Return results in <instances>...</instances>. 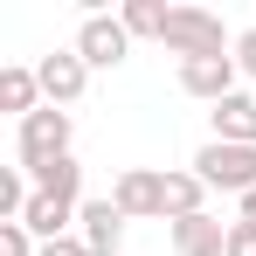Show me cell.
Instances as JSON below:
<instances>
[{"mask_svg": "<svg viewBox=\"0 0 256 256\" xmlns=\"http://www.w3.org/2000/svg\"><path fill=\"white\" fill-rule=\"evenodd\" d=\"M70 138H76L70 111L42 104L35 118H21V132H14V166H48V160H70Z\"/></svg>", "mask_w": 256, "mask_h": 256, "instance_id": "obj_1", "label": "cell"}, {"mask_svg": "<svg viewBox=\"0 0 256 256\" xmlns=\"http://www.w3.org/2000/svg\"><path fill=\"white\" fill-rule=\"evenodd\" d=\"M160 42H166L180 62H201V56H236V42L222 35V21H214L208 7H173Z\"/></svg>", "mask_w": 256, "mask_h": 256, "instance_id": "obj_2", "label": "cell"}, {"mask_svg": "<svg viewBox=\"0 0 256 256\" xmlns=\"http://www.w3.org/2000/svg\"><path fill=\"white\" fill-rule=\"evenodd\" d=\"M194 173L208 180L214 194H236V201H242L256 187V146H222V138H208V146L194 152Z\"/></svg>", "mask_w": 256, "mask_h": 256, "instance_id": "obj_3", "label": "cell"}, {"mask_svg": "<svg viewBox=\"0 0 256 256\" xmlns=\"http://www.w3.org/2000/svg\"><path fill=\"white\" fill-rule=\"evenodd\" d=\"M76 56H84L90 70H118L132 56V28L118 14H84V28H76Z\"/></svg>", "mask_w": 256, "mask_h": 256, "instance_id": "obj_4", "label": "cell"}, {"mask_svg": "<svg viewBox=\"0 0 256 256\" xmlns=\"http://www.w3.org/2000/svg\"><path fill=\"white\" fill-rule=\"evenodd\" d=\"M111 201H118L125 222H146V214H160V222H166V173L125 166V173H118V187H111Z\"/></svg>", "mask_w": 256, "mask_h": 256, "instance_id": "obj_5", "label": "cell"}, {"mask_svg": "<svg viewBox=\"0 0 256 256\" xmlns=\"http://www.w3.org/2000/svg\"><path fill=\"white\" fill-rule=\"evenodd\" d=\"M35 76H42V97H48V104H56V111H70V104L84 97V84H90V62L76 56V48H56V56L35 62Z\"/></svg>", "mask_w": 256, "mask_h": 256, "instance_id": "obj_6", "label": "cell"}, {"mask_svg": "<svg viewBox=\"0 0 256 256\" xmlns=\"http://www.w3.org/2000/svg\"><path fill=\"white\" fill-rule=\"evenodd\" d=\"M180 90H187V97H208V104L236 97V56H201V62H180Z\"/></svg>", "mask_w": 256, "mask_h": 256, "instance_id": "obj_7", "label": "cell"}, {"mask_svg": "<svg viewBox=\"0 0 256 256\" xmlns=\"http://www.w3.org/2000/svg\"><path fill=\"white\" fill-rule=\"evenodd\" d=\"M76 222H84V250L90 256H118V250H125V214H118L111 194H104V201H84Z\"/></svg>", "mask_w": 256, "mask_h": 256, "instance_id": "obj_8", "label": "cell"}, {"mask_svg": "<svg viewBox=\"0 0 256 256\" xmlns=\"http://www.w3.org/2000/svg\"><path fill=\"white\" fill-rule=\"evenodd\" d=\"M173 250L180 256H228V222H214V214L173 222Z\"/></svg>", "mask_w": 256, "mask_h": 256, "instance_id": "obj_9", "label": "cell"}, {"mask_svg": "<svg viewBox=\"0 0 256 256\" xmlns=\"http://www.w3.org/2000/svg\"><path fill=\"white\" fill-rule=\"evenodd\" d=\"M208 118H214V138H222V146H256V97L236 90V97L214 104Z\"/></svg>", "mask_w": 256, "mask_h": 256, "instance_id": "obj_10", "label": "cell"}, {"mask_svg": "<svg viewBox=\"0 0 256 256\" xmlns=\"http://www.w3.org/2000/svg\"><path fill=\"white\" fill-rule=\"evenodd\" d=\"M48 97H42V76L35 70H21V62H7L0 70V111H14V118H35Z\"/></svg>", "mask_w": 256, "mask_h": 256, "instance_id": "obj_11", "label": "cell"}, {"mask_svg": "<svg viewBox=\"0 0 256 256\" xmlns=\"http://www.w3.org/2000/svg\"><path fill=\"white\" fill-rule=\"evenodd\" d=\"M208 180L194 166H180V173H166V222H187V214H208Z\"/></svg>", "mask_w": 256, "mask_h": 256, "instance_id": "obj_12", "label": "cell"}, {"mask_svg": "<svg viewBox=\"0 0 256 256\" xmlns=\"http://www.w3.org/2000/svg\"><path fill=\"white\" fill-rule=\"evenodd\" d=\"M35 180V194H70V201H84V166H76V152L70 160H48V166H28Z\"/></svg>", "mask_w": 256, "mask_h": 256, "instance_id": "obj_13", "label": "cell"}, {"mask_svg": "<svg viewBox=\"0 0 256 256\" xmlns=\"http://www.w3.org/2000/svg\"><path fill=\"white\" fill-rule=\"evenodd\" d=\"M166 14L173 7H160V0H125L118 7V21H125L132 35H166Z\"/></svg>", "mask_w": 256, "mask_h": 256, "instance_id": "obj_14", "label": "cell"}, {"mask_svg": "<svg viewBox=\"0 0 256 256\" xmlns=\"http://www.w3.org/2000/svg\"><path fill=\"white\" fill-rule=\"evenodd\" d=\"M0 256H42V242L28 236V222H0Z\"/></svg>", "mask_w": 256, "mask_h": 256, "instance_id": "obj_15", "label": "cell"}, {"mask_svg": "<svg viewBox=\"0 0 256 256\" xmlns=\"http://www.w3.org/2000/svg\"><path fill=\"white\" fill-rule=\"evenodd\" d=\"M228 256H256V222H228Z\"/></svg>", "mask_w": 256, "mask_h": 256, "instance_id": "obj_16", "label": "cell"}, {"mask_svg": "<svg viewBox=\"0 0 256 256\" xmlns=\"http://www.w3.org/2000/svg\"><path fill=\"white\" fill-rule=\"evenodd\" d=\"M236 70H242V76H256V28H242V35H236Z\"/></svg>", "mask_w": 256, "mask_h": 256, "instance_id": "obj_17", "label": "cell"}, {"mask_svg": "<svg viewBox=\"0 0 256 256\" xmlns=\"http://www.w3.org/2000/svg\"><path fill=\"white\" fill-rule=\"evenodd\" d=\"M42 256H90L84 236H62V242H42Z\"/></svg>", "mask_w": 256, "mask_h": 256, "instance_id": "obj_18", "label": "cell"}, {"mask_svg": "<svg viewBox=\"0 0 256 256\" xmlns=\"http://www.w3.org/2000/svg\"><path fill=\"white\" fill-rule=\"evenodd\" d=\"M236 222H256V187L242 194V214H236Z\"/></svg>", "mask_w": 256, "mask_h": 256, "instance_id": "obj_19", "label": "cell"}]
</instances>
